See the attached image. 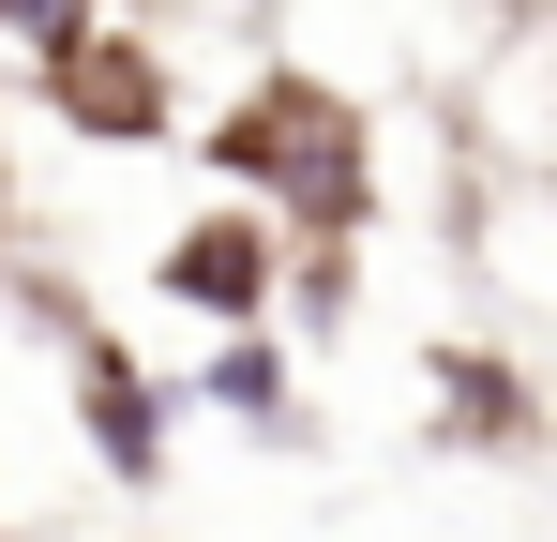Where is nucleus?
<instances>
[{
	"instance_id": "obj_3",
	"label": "nucleus",
	"mask_w": 557,
	"mask_h": 542,
	"mask_svg": "<svg viewBox=\"0 0 557 542\" xmlns=\"http://www.w3.org/2000/svg\"><path fill=\"white\" fill-rule=\"evenodd\" d=\"M151 301H182L196 332H272V301H286V226H272V211H242V196L182 211L166 257H151Z\"/></svg>"
},
{
	"instance_id": "obj_2",
	"label": "nucleus",
	"mask_w": 557,
	"mask_h": 542,
	"mask_svg": "<svg viewBox=\"0 0 557 542\" xmlns=\"http://www.w3.org/2000/svg\"><path fill=\"white\" fill-rule=\"evenodd\" d=\"M30 61H46L30 90H46V106H61L91 151H151V136L182 121V90H166V46H151V30H106V15H76V30H46Z\"/></svg>"
},
{
	"instance_id": "obj_5",
	"label": "nucleus",
	"mask_w": 557,
	"mask_h": 542,
	"mask_svg": "<svg viewBox=\"0 0 557 542\" xmlns=\"http://www.w3.org/2000/svg\"><path fill=\"white\" fill-rule=\"evenodd\" d=\"M422 392H437V407H422V438H437V452H512V467L543 452V392H528V361H512V347H437V361H422Z\"/></svg>"
},
{
	"instance_id": "obj_7",
	"label": "nucleus",
	"mask_w": 557,
	"mask_h": 542,
	"mask_svg": "<svg viewBox=\"0 0 557 542\" xmlns=\"http://www.w3.org/2000/svg\"><path fill=\"white\" fill-rule=\"evenodd\" d=\"M76 15H91V0H0V30H15V46H46V30H76Z\"/></svg>"
},
{
	"instance_id": "obj_4",
	"label": "nucleus",
	"mask_w": 557,
	"mask_h": 542,
	"mask_svg": "<svg viewBox=\"0 0 557 542\" xmlns=\"http://www.w3.org/2000/svg\"><path fill=\"white\" fill-rule=\"evenodd\" d=\"M46 332H61V377H76V438H91V467H106V482H166L182 392L121 347V332H91V317H46Z\"/></svg>"
},
{
	"instance_id": "obj_1",
	"label": "nucleus",
	"mask_w": 557,
	"mask_h": 542,
	"mask_svg": "<svg viewBox=\"0 0 557 542\" xmlns=\"http://www.w3.org/2000/svg\"><path fill=\"white\" fill-rule=\"evenodd\" d=\"M196 151L226 167L242 211H272V226H301V242H362L376 226V136H362V106L317 90L301 61H272L242 106H211Z\"/></svg>"
},
{
	"instance_id": "obj_6",
	"label": "nucleus",
	"mask_w": 557,
	"mask_h": 542,
	"mask_svg": "<svg viewBox=\"0 0 557 542\" xmlns=\"http://www.w3.org/2000/svg\"><path fill=\"white\" fill-rule=\"evenodd\" d=\"M182 407H226V422H257V438H301V407H286V347H272V332H211V361L182 377Z\"/></svg>"
},
{
	"instance_id": "obj_8",
	"label": "nucleus",
	"mask_w": 557,
	"mask_h": 542,
	"mask_svg": "<svg viewBox=\"0 0 557 542\" xmlns=\"http://www.w3.org/2000/svg\"><path fill=\"white\" fill-rule=\"evenodd\" d=\"M0 542H15V528H0Z\"/></svg>"
}]
</instances>
